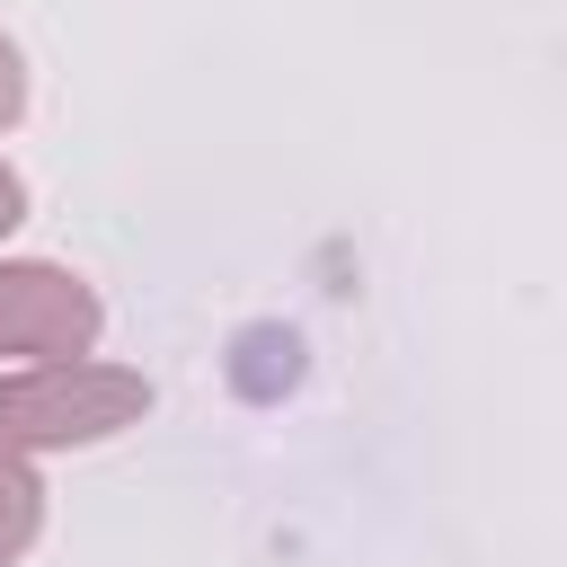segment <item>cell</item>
Wrapping results in <instances>:
<instances>
[{
	"label": "cell",
	"mask_w": 567,
	"mask_h": 567,
	"mask_svg": "<svg viewBox=\"0 0 567 567\" xmlns=\"http://www.w3.org/2000/svg\"><path fill=\"white\" fill-rule=\"evenodd\" d=\"M142 408H151V381L124 372V363H97V354L9 363L0 372V452H18V461L80 452V443H106V434L142 425Z\"/></svg>",
	"instance_id": "obj_1"
},
{
	"label": "cell",
	"mask_w": 567,
	"mask_h": 567,
	"mask_svg": "<svg viewBox=\"0 0 567 567\" xmlns=\"http://www.w3.org/2000/svg\"><path fill=\"white\" fill-rule=\"evenodd\" d=\"M106 328V301L44 257H0V372L9 363H71Z\"/></svg>",
	"instance_id": "obj_2"
},
{
	"label": "cell",
	"mask_w": 567,
	"mask_h": 567,
	"mask_svg": "<svg viewBox=\"0 0 567 567\" xmlns=\"http://www.w3.org/2000/svg\"><path fill=\"white\" fill-rule=\"evenodd\" d=\"M35 532H44V478L18 452H0V567H18L35 549Z\"/></svg>",
	"instance_id": "obj_3"
},
{
	"label": "cell",
	"mask_w": 567,
	"mask_h": 567,
	"mask_svg": "<svg viewBox=\"0 0 567 567\" xmlns=\"http://www.w3.org/2000/svg\"><path fill=\"white\" fill-rule=\"evenodd\" d=\"M27 115V62H18V44L0 35V133Z\"/></svg>",
	"instance_id": "obj_4"
},
{
	"label": "cell",
	"mask_w": 567,
	"mask_h": 567,
	"mask_svg": "<svg viewBox=\"0 0 567 567\" xmlns=\"http://www.w3.org/2000/svg\"><path fill=\"white\" fill-rule=\"evenodd\" d=\"M27 221V186H18V168L0 159V230H18Z\"/></svg>",
	"instance_id": "obj_5"
}]
</instances>
